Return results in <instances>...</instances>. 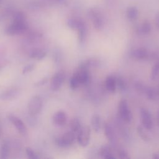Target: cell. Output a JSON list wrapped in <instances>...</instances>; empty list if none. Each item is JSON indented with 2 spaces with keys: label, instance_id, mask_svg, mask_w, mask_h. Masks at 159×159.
Masks as SVG:
<instances>
[{
  "label": "cell",
  "instance_id": "obj_1",
  "mask_svg": "<svg viewBox=\"0 0 159 159\" xmlns=\"http://www.w3.org/2000/svg\"><path fill=\"white\" fill-rule=\"evenodd\" d=\"M27 29V24L25 15L21 12L14 14L12 22L6 27L5 32L9 35H15L24 33Z\"/></svg>",
  "mask_w": 159,
  "mask_h": 159
},
{
  "label": "cell",
  "instance_id": "obj_2",
  "mask_svg": "<svg viewBox=\"0 0 159 159\" xmlns=\"http://www.w3.org/2000/svg\"><path fill=\"white\" fill-rule=\"evenodd\" d=\"M118 114L120 119L126 123H130L132 120V114L125 99H122L119 102Z\"/></svg>",
  "mask_w": 159,
  "mask_h": 159
},
{
  "label": "cell",
  "instance_id": "obj_3",
  "mask_svg": "<svg viewBox=\"0 0 159 159\" xmlns=\"http://www.w3.org/2000/svg\"><path fill=\"white\" fill-rule=\"evenodd\" d=\"M88 15L91 20L94 27L98 30H101L104 27V19L101 12L96 9H91L88 12Z\"/></svg>",
  "mask_w": 159,
  "mask_h": 159
},
{
  "label": "cell",
  "instance_id": "obj_4",
  "mask_svg": "<svg viewBox=\"0 0 159 159\" xmlns=\"http://www.w3.org/2000/svg\"><path fill=\"white\" fill-rule=\"evenodd\" d=\"M43 106V101L40 96H33L28 104L29 113L32 116H35L40 113Z\"/></svg>",
  "mask_w": 159,
  "mask_h": 159
},
{
  "label": "cell",
  "instance_id": "obj_5",
  "mask_svg": "<svg viewBox=\"0 0 159 159\" xmlns=\"http://www.w3.org/2000/svg\"><path fill=\"white\" fill-rule=\"evenodd\" d=\"M75 135L72 131L66 132L57 139V144L62 148H66L71 146L75 142Z\"/></svg>",
  "mask_w": 159,
  "mask_h": 159
},
{
  "label": "cell",
  "instance_id": "obj_6",
  "mask_svg": "<svg viewBox=\"0 0 159 159\" xmlns=\"http://www.w3.org/2000/svg\"><path fill=\"white\" fill-rule=\"evenodd\" d=\"M78 142L80 146L86 147L88 145L90 140L91 129L89 126H84L81 128L78 133Z\"/></svg>",
  "mask_w": 159,
  "mask_h": 159
},
{
  "label": "cell",
  "instance_id": "obj_7",
  "mask_svg": "<svg viewBox=\"0 0 159 159\" xmlns=\"http://www.w3.org/2000/svg\"><path fill=\"white\" fill-rule=\"evenodd\" d=\"M152 54L144 47H138L130 52V57L138 60H148L152 57Z\"/></svg>",
  "mask_w": 159,
  "mask_h": 159
},
{
  "label": "cell",
  "instance_id": "obj_8",
  "mask_svg": "<svg viewBox=\"0 0 159 159\" xmlns=\"http://www.w3.org/2000/svg\"><path fill=\"white\" fill-rule=\"evenodd\" d=\"M142 126L147 130H151L153 127V120L151 113L146 108H141L140 111Z\"/></svg>",
  "mask_w": 159,
  "mask_h": 159
},
{
  "label": "cell",
  "instance_id": "obj_9",
  "mask_svg": "<svg viewBox=\"0 0 159 159\" xmlns=\"http://www.w3.org/2000/svg\"><path fill=\"white\" fill-rule=\"evenodd\" d=\"M65 79V75L63 71L56 73L52 78L50 81V88L53 91H57L60 88Z\"/></svg>",
  "mask_w": 159,
  "mask_h": 159
},
{
  "label": "cell",
  "instance_id": "obj_10",
  "mask_svg": "<svg viewBox=\"0 0 159 159\" xmlns=\"http://www.w3.org/2000/svg\"><path fill=\"white\" fill-rule=\"evenodd\" d=\"M8 119L21 135H25L27 134V128L24 123L19 117L11 114L8 116Z\"/></svg>",
  "mask_w": 159,
  "mask_h": 159
},
{
  "label": "cell",
  "instance_id": "obj_11",
  "mask_svg": "<svg viewBox=\"0 0 159 159\" xmlns=\"http://www.w3.org/2000/svg\"><path fill=\"white\" fill-rule=\"evenodd\" d=\"M104 131L106 138L114 145H116L117 138L113 127L108 122H106L104 125Z\"/></svg>",
  "mask_w": 159,
  "mask_h": 159
},
{
  "label": "cell",
  "instance_id": "obj_12",
  "mask_svg": "<svg viewBox=\"0 0 159 159\" xmlns=\"http://www.w3.org/2000/svg\"><path fill=\"white\" fill-rule=\"evenodd\" d=\"M78 78L81 84H85L88 83L89 80V74L88 68L80 65L78 70L74 73Z\"/></svg>",
  "mask_w": 159,
  "mask_h": 159
},
{
  "label": "cell",
  "instance_id": "obj_13",
  "mask_svg": "<svg viewBox=\"0 0 159 159\" xmlns=\"http://www.w3.org/2000/svg\"><path fill=\"white\" fill-rule=\"evenodd\" d=\"M66 115L64 111H59L56 112L52 117L53 124L58 127L63 126L66 122Z\"/></svg>",
  "mask_w": 159,
  "mask_h": 159
},
{
  "label": "cell",
  "instance_id": "obj_14",
  "mask_svg": "<svg viewBox=\"0 0 159 159\" xmlns=\"http://www.w3.org/2000/svg\"><path fill=\"white\" fill-rule=\"evenodd\" d=\"M100 156L106 159H113L116 157L112 148L109 145H103L99 150Z\"/></svg>",
  "mask_w": 159,
  "mask_h": 159
},
{
  "label": "cell",
  "instance_id": "obj_15",
  "mask_svg": "<svg viewBox=\"0 0 159 159\" xmlns=\"http://www.w3.org/2000/svg\"><path fill=\"white\" fill-rule=\"evenodd\" d=\"M76 30L78 33V39L81 43H83L86 40L87 35V27L85 22L81 19Z\"/></svg>",
  "mask_w": 159,
  "mask_h": 159
},
{
  "label": "cell",
  "instance_id": "obj_16",
  "mask_svg": "<svg viewBox=\"0 0 159 159\" xmlns=\"http://www.w3.org/2000/svg\"><path fill=\"white\" fill-rule=\"evenodd\" d=\"M105 86L107 91L111 93H114L117 89L116 76H108L105 81Z\"/></svg>",
  "mask_w": 159,
  "mask_h": 159
},
{
  "label": "cell",
  "instance_id": "obj_17",
  "mask_svg": "<svg viewBox=\"0 0 159 159\" xmlns=\"http://www.w3.org/2000/svg\"><path fill=\"white\" fill-rule=\"evenodd\" d=\"M18 94V91L11 89L6 90L0 93V99L1 100H11L15 98Z\"/></svg>",
  "mask_w": 159,
  "mask_h": 159
},
{
  "label": "cell",
  "instance_id": "obj_18",
  "mask_svg": "<svg viewBox=\"0 0 159 159\" xmlns=\"http://www.w3.org/2000/svg\"><path fill=\"white\" fill-rule=\"evenodd\" d=\"M29 55L31 58L40 60L45 57L46 52L40 48H34L30 50Z\"/></svg>",
  "mask_w": 159,
  "mask_h": 159
},
{
  "label": "cell",
  "instance_id": "obj_19",
  "mask_svg": "<svg viewBox=\"0 0 159 159\" xmlns=\"http://www.w3.org/2000/svg\"><path fill=\"white\" fill-rule=\"evenodd\" d=\"M145 94L150 100H158L159 99V93L158 91L157 88L147 86Z\"/></svg>",
  "mask_w": 159,
  "mask_h": 159
},
{
  "label": "cell",
  "instance_id": "obj_20",
  "mask_svg": "<svg viewBox=\"0 0 159 159\" xmlns=\"http://www.w3.org/2000/svg\"><path fill=\"white\" fill-rule=\"evenodd\" d=\"M10 152L9 144L7 141L2 142L0 146V158L2 159H6L9 157Z\"/></svg>",
  "mask_w": 159,
  "mask_h": 159
},
{
  "label": "cell",
  "instance_id": "obj_21",
  "mask_svg": "<svg viewBox=\"0 0 159 159\" xmlns=\"http://www.w3.org/2000/svg\"><path fill=\"white\" fill-rule=\"evenodd\" d=\"M91 125L95 132H99L101 129V117L98 114H94L91 117Z\"/></svg>",
  "mask_w": 159,
  "mask_h": 159
},
{
  "label": "cell",
  "instance_id": "obj_22",
  "mask_svg": "<svg viewBox=\"0 0 159 159\" xmlns=\"http://www.w3.org/2000/svg\"><path fill=\"white\" fill-rule=\"evenodd\" d=\"M70 127L71 131L73 132L74 133H76V132L78 133V132L81 128L80 120L78 118H74L71 119L70 123Z\"/></svg>",
  "mask_w": 159,
  "mask_h": 159
},
{
  "label": "cell",
  "instance_id": "obj_23",
  "mask_svg": "<svg viewBox=\"0 0 159 159\" xmlns=\"http://www.w3.org/2000/svg\"><path fill=\"white\" fill-rule=\"evenodd\" d=\"M139 32L140 34L143 35H146L150 33L151 31V25L150 24L148 21H145L143 22L142 25L139 27Z\"/></svg>",
  "mask_w": 159,
  "mask_h": 159
},
{
  "label": "cell",
  "instance_id": "obj_24",
  "mask_svg": "<svg viewBox=\"0 0 159 159\" xmlns=\"http://www.w3.org/2000/svg\"><path fill=\"white\" fill-rule=\"evenodd\" d=\"M138 15H139V12L136 7H131L127 9V16L130 20H135L137 18Z\"/></svg>",
  "mask_w": 159,
  "mask_h": 159
},
{
  "label": "cell",
  "instance_id": "obj_25",
  "mask_svg": "<svg viewBox=\"0 0 159 159\" xmlns=\"http://www.w3.org/2000/svg\"><path fill=\"white\" fill-rule=\"evenodd\" d=\"M116 84L117 88H119L120 91H124L127 88V83L123 77L120 76H116Z\"/></svg>",
  "mask_w": 159,
  "mask_h": 159
},
{
  "label": "cell",
  "instance_id": "obj_26",
  "mask_svg": "<svg viewBox=\"0 0 159 159\" xmlns=\"http://www.w3.org/2000/svg\"><path fill=\"white\" fill-rule=\"evenodd\" d=\"M159 76V60L155 63V64L153 66L151 73H150V78L152 80H157Z\"/></svg>",
  "mask_w": 159,
  "mask_h": 159
},
{
  "label": "cell",
  "instance_id": "obj_27",
  "mask_svg": "<svg viewBox=\"0 0 159 159\" xmlns=\"http://www.w3.org/2000/svg\"><path fill=\"white\" fill-rule=\"evenodd\" d=\"M81 19L78 18H70L67 20V25L73 30H76Z\"/></svg>",
  "mask_w": 159,
  "mask_h": 159
},
{
  "label": "cell",
  "instance_id": "obj_28",
  "mask_svg": "<svg viewBox=\"0 0 159 159\" xmlns=\"http://www.w3.org/2000/svg\"><path fill=\"white\" fill-rule=\"evenodd\" d=\"M146 129L144 128L143 126H138L137 127V132L139 134V135H140V137L145 141H148L150 140V137L149 135L148 134V133L146 131Z\"/></svg>",
  "mask_w": 159,
  "mask_h": 159
},
{
  "label": "cell",
  "instance_id": "obj_29",
  "mask_svg": "<svg viewBox=\"0 0 159 159\" xmlns=\"http://www.w3.org/2000/svg\"><path fill=\"white\" fill-rule=\"evenodd\" d=\"M81 85V83L80 82V80L77 76L74 73L73 75L71 76L70 80V88L72 89H77Z\"/></svg>",
  "mask_w": 159,
  "mask_h": 159
},
{
  "label": "cell",
  "instance_id": "obj_30",
  "mask_svg": "<svg viewBox=\"0 0 159 159\" xmlns=\"http://www.w3.org/2000/svg\"><path fill=\"white\" fill-rule=\"evenodd\" d=\"M116 155H117V157L122 159H128L130 158V156L129 155V153L127 152L121 147H117L116 150Z\"/></svg>",
  "mask_w": 159,
  "mask_h": 159
},
{
  "label": "cell",
  "instance_id": "obj_31",
  "mask_svg": "<svg viewBox=\"0 0 159 159\" xmlns=\"http://www.w3.org/2000/svg\"><path fill=\"white\" fill-rule=\"evenodd\" d=\"M134 87L135 88V90L140 94H145L146 89L147 88V86H146L145 84H143L142 82L137 81L135 83Z\"/></svg>",
  "mask_w": 159,
  "mask_h": 159
},
{
  "label": "cell",
  "instance_id": "obj_32",
  "mask_svg": "<svg viewBox=\"0 0 159 159\" xmlns=\"http://www.w3.org/2000/svg\"><path fill=\"white\" fill-rule=\"evenodd\" d=\"M25 153L27 156L30 159H37L39 158V156L36 154V153L30 147H26Z\"/></svg>",
  "mask_w": 159,
  "mask_h": 159
},
{
  "label": "cell",
  "instance_id": "obj_33",
  "mask_svg": "<svg viewBox=\"0 0 159 159\" xmlns=\"http://www.w3.org/2000/svg\"><path fill=\"white\" fill-rule=\"evenodd\" d=\"M34 66H35V65L33 63H30V64H28V65H25L24 67V68L22 69V73L25 74L27 73H29V72L31 71L34 68Z\"/></svg>",
  "mask_w": 159,
  "mask_h": 159
},
{
  "label": "cell",
  "instance_id": "obj_34",
  "mask_svg": "<svg viewBox=\"0 0 159 159\" xmlns=\"http://www.w3.org/2000/svg\"><path fill=\"white\" fill-rule=\"evenodd\" d=\"M47 81H48V78H44L40 80H39L38 82L35 83L34 84V86H41L45 84L47 82Z\"/></svg>",
  "mask_w": 159,
  "mask_h": 159
},
{
  "label": "cell",
  "instance_id": "obj_35",
  "mask_svg": "<svg viewBox=\"0 0 159 159\" xmlns=\"http://www.w3.org/2000/svg\"><path fill=\"white\" fill-rule=\"evenodd\" d=\"M155 24L158 29H159V13L157 14L155 18Z\"/></svg>",
  "mask_w": 159,
  "mask_h": 159
},
{
  "label": "cell",
  "instance_id": "obj_36",
  "mask_svg": "<svg viewBox=\"0 0 159 159\" xmlns=\"http://www.w3.org/2000/svg\"><path fill=\"white\" fill-rule=\"evenodd\" d=\"M152 157H153V158H155V159H159V152L153 153Z\"/></svg>",
  "mask_w": 159,
  "mask_h": 159
},
{
  "label": "cell",
  "instance_id": "obj_37",
  "mask_svg": "<svg viewBox=\"0 0 159 159\" xmlns=\"http://www.w3.org/2000/svg\"><path fill=\"white\" fill-rule=\"evenodd\" d=\"M157 122H158V124L159 125V109H158V112H157Z\"/></svg>",
  "mask_w": 159,
  "mask_h": 159
},
{
  "label": "cell",
  "instance_id": "obj_38",
  "mask_svg": "<svg viewBox=\"0 0 159 159\" xmlns=\"http://www.w3.org/2000/svg\"><path fill=\"white\" fill-rule=\"evenodd\" d=\"M57 1H58V2H61V1H63V0H57Z\"/></svg>",
  "mask_w": 159,
  "mask_h": 159
},
{
  "label": "cell",
  "instance_id": "obj_39",
  "mask_svg": "<svg viewBox=\"0 0 159 159\" xmlns=\"http://www.w3.org/2000/svg\"><path fill=\"white\" fill-rule=\"evenodd\" d=\"M1 0H0V2H1Z\"/></svg>",
  "mask_w": 159,
  "mask_h": 159
},
{
  "label": "cell",
  "instance_id": "obj_40",
  "mask_svg": "<svg viewBox=\"0 0 159 159\" xmlns=\"http://www.w3.org/2000/svg\"><path fill=\"white\" fill-rule=\"evenodd\" d=\"M0 68H1V67H0Z\"/></svg>",
  "mask_w": 159,
  "mask_h": 159
}]
</instances>
